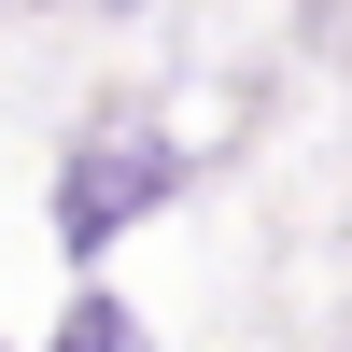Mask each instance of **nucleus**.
<instances>
[{
  "mask_svg": "<svg viewBox=\"0 0 352 352\" xmlns=\"http://www.w3.org/2000/svg\"><path fill=\"white\" fill-rule=\"evenodd\" d=\"M56 352H141V324H127V310H113V296H85L71 324H56Z\"/></svg>",
  "mask_w": 352,
  "mask_h": 352,
  "instance_id": "2",
  "label": "nucleus"
},
{
  "mask_svg": "<svg viewBox=\"0 0 352 352\" xmlns=\"http://www.w3.org/2000/svg\"><path fill=\"white\" fill-rule=\"evenodd\" d=\"M169 184H184V141H155V127H99V141H71V169H56V240H71V254L127 240Z\"/></svg>",
  "mask_w": 352,
  "mask_h": 352,
  "instance_id": "1",
  "label": "nucleus"
}]
</instances>
